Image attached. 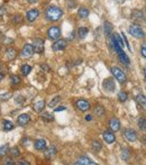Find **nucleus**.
<instances>
[{
    "label": "nucleus",
    "instance_id": "20",
    "mask_svg": "<svg viewBox=\"0 0 146 165\" xmlns=\"http://www.w3.org/2000/svg\"><path fill=\"white\" fill-rule=\"evenodd\" d=\"M104 26H105V33H106L107 36H111V35H113V30H114L113 25L110 24L109 21H106Z\"/></svg>",
    "mask_w": 146,
    "mask_h": 165
},
{
    "label": "nucleus",
    "instance_id": "42",
    "mask_svg": "<svg viewBox=\"0 0 146 165\" xmlns=\"http://www.w3.org/2000/svg\"><path fill=\"white\" fill-rule=\"evenodd\" d=\"M41 67H42V69H44L45 71H49V67L47 65H45V64H42V65H41Z\"/></svg>",
    "mask_w": 146,
    "mask_h": 165
},
{
    "label": "nucleus",
    "instance_id": "11",
    "mask_svg": "<svg viewBox=\"0 0 146 165\" xmlns=\"http://www.w3.org/2000/svg\"><path fill=\"white\" fill-rule=\"evenodd\" d=\"M38 15H40L38 10H37V9H32V10H29L27 14H26V19H27L28 21L33 23V21H35L37 19Z\"/></svg>",
    "mask_w": 146,
    "mask_h": 165
},
{
    "label": "nucleus",
    "instance_id": "40",
    "mask_svg": "<svg viewBox=\"0 0 146 165\" xmlns=\"http://www.w3.org/2000/svg\"><path fill=\"white\" fill-rule=\"evenodd\" d=\"M19 165H29V162H27V161H25V159H20L18 162Z\"/></svg>",
    "mask_w": 146,
    "mask_h": 165
},
{
    "label": "nucleus",
    "instance_id": "5",
    "mask_svg": "<svg viewBox=\"0 0 146 165\" xmlns=\"http://www.w3.org/2000/svg\"><path fill=\"white\" fill-rule=\"evenodd\" d=\"M34 48V52L35 53H38V54H42L43 51H44V41L41 38H36L34 39L33 44H32Z\"/></svg>",
    "mask_w": 146,
    "mask_h": 165
},
{
    "label": "nucleus",
    "instance_id": "29",
    "mask_svg": "<svg viewBox=\"0 0 146 165\" xmlns=\"http://www.w3.org/2000/svg\"><path fill=\"white\" fill-rule=\"evenodd\" d=\"M131 16L134 17V18H137V19H144V15H143V12L142 11H138V10H135L133 14H131Z\"/></svg>",
    "mask_w": 146,
    "mask_h": 165
},
{
    "label": "nucleus",
    "instance_id": "12",
    "mask_svg": "<svg viewBox=\"0 0 146 165\" xmlns=\"http://www.w3.org/2000/svg\"><path fill=\"white\" fill-rule=\"evenodd\" d=\"M109 126H110V129L114 132H118L119 129H120V123H119V120L117 118H111L109 121Z\"/></svg>",
    "mask_w": 146,
    "mask_h": 165
},
{
    "label": "nucleus",
    "instance_id": "47",
    "mask_svg": "<svg viewBox=\"0 0 146 165\" xmlns=\"http://www.w3.org/2000/svg\"><path fill=\"white\" fill-rule=\"evenodd\" d=\"M0 69H1V63H0Z\"/></svg>",
    "mask_w": 146,
    "mask_h": 165
},
{
    "label": "nucleus",
    "instance_id": "22",
    "mask_svg": "<svg viewBox=\"0 0 146 165\" xmlns=\"http://www.w3.org/2000/svg\"><path fill=\"white\" fill-rule=\"evenodd\" d=\"M89 33V29L85 27H80L79 29H78V36L80 37V38H84L87 35H88Z\"/></svg>",
    "mask_w": 146,
    "mask_h": 165
},
{
    "label": "nucleus",
    "instance_id": "28",
    "mask_svg": "<svg viewBox=\"0 0 146 165\" xmlns=\"http://www.w3.org/2000/svg\"><path fill=\"white\" fill-rule=\"evenodd\" d=\"M8 150H9V146L8 145H2V146L0 147V157L6 156L7 153H8Z\"/></svg>",
    "mask_w": 146,
    "mask_h": 165
},
{
    "label": "nucleus",
    "instance_id": "26",
    "mask_svg": "<svg viewBox=\"0 0 146 165\" xmlns=\"http://www.w3.org/2000/svg\"><path fill=\"white\" fill-rule=\"evenodd\" d=\"M20 71H21V73H23V75H25V76H26V75H28L29 73H31L32 67L29 65H27V64H25V65L21 66Z\"/></svg>",
    "mask_w": 146,
    "mask_h": 165
},
{
    "label": "nucleus",
    "instance_id": "14",
    "mask_svg": "<svg viewBox=\"0 0 146 165\" xmlns=\"http://www.w3.org/2000/svg\"><path fill=\"white\" fill-rule=\"evenodd\" d=\"M76 107L81 111H87L90 108V103L88 101H85V100H78L76 101Z\"/></svg>",
    "mask_w": 146,
    "mask_h": 165
},
{
    "label": "nucleus",
    "instance_id": "43",
    "mask_svg": "<svg viewBox=\"0 0 146 165\" xmlns=\"http://www.w3.org/2000/svg\"><path fill=\"white\" fill-rule=\"evenodd\" d=\"M91 119H92L91 116H89V115H88V116H85V120H87V121H90Z\"/></svg>",
    "mask_w": 146,
    "mask_h": 165
},
{
    "label": "nucleus",
    "instance_id": "1",
    "mask_svg": "<svg viewBox=\"0 0 146 165\" xmlns=\"http://www.w3.org/2000/svg\"><path fill=\"white\" fill-rule=\"evenodd\" d=\"M62 15H63V11H62V9L61 8H58V7H49L45 12L46 18L51 21L60 20Z\"/></svg>",
    "mask_w": 146,
    "mask_h": 165
},
{
    "label": "nucleus",
    "instance_id": "8",
    "mask_svg": "<svg viewBox=\"0 0 146 165\" xmlns=\"http://www.w3.org/2000/svg\"><path fill=\"white\" fill-rule=\"evenodd\" d=\"M67 41L65 39H56V42L53 44L52 48L53 51L58 52V51H62V50H64V48L67 47Z\"/></svg>",
    "mask_w": 146,
    "mask_h": 165
},
{
    "label": "nucleus",
    "instance_id": "39",
    "mask_svg": "<svg viewBox=\"0 0 146 165\" xmlns=\"http://www.w3.org/2000/svg\"><path fill=\"white\" fill-rule=\"evenodd\" d=\"M122 39L125 41V44H126V46H127V48L129 50V51H131V46H129V44H128V41H127V38H126V36L122 34Z\"/></svg>",
    "mask_w": 146,
    "mask_h": 165
},
{
    "label": "nucleus",
    "instance_id": "38",
    "mask_svg": "<svg viewBox=\"0 0 146 165\" xmlns=\"http://www.w3.org/2000/svg\"><path fill=\"white\" fill-rule=\"evenodd\" d=\"M3 164H8V165H14V161H12L11 158H6L5 159V162H3Z\"/></svg>",
    "mask_w": 146,
    "mask_h": 165
},
{
    "label": "nucleus",
    "instance_id": "44",
    "mask_svg": "<svg viewBox=\"0 0 146 165\" xmlns=\"http://www.w3.org/2000/svg\"><path fill=\"white\" fill-rule=\"evenodd\" d=\"M62 110H65V107H61V108H56L55 111H62Z\"/></svg>",
    "mask_w": 146,
    "mask_h": 165
},
{
    "label": "nucleus",
    "instance_id": "27",
    "mask_svg": "<svg viewBox=\"0 0 146 165\" xmlns=\"http://www.w3.org/2000/svg\"><path fill=\"white\" fill-rule=\"evenodd\" d=\"M92 148H93V150H96V152H100L101 148H102L101 143L99 141H92Z\"/></svg>",
    "mask_w": 146,
    "mask_h": 165
},
{
    "label": "nucleus",
    "instance_id": "34",
    "mask_svg": "<svg viewBox=\"0 0 146 165\" xmlns=\"http://www.w3.org/2000/svg\"><path fill=\"white\" fill-rule=\"evenodd\" d=\"M11 83L12 84H19L20 83V78L18 75H11Z\"/></svg>",
    "mask_w": 146,
    "mask_h": 165
},
{
    "label": "nucleus",
    "instance_id": "23",
    "mask_svg": "<svg viewBox=\"0 0 146 165\" xmlns=\"http://www.w3.org/2000/svg\"><path fill=\"white\" fill-rule=\"evenodd\" d=\"M137 102H138V105L142 107L143 109H145V106H146V100H145V97H144V94H138L136 98Z\"/></svg>",
    "mask_w": 146,
    "mask_h": 165
},
{
    "label": "nucleus",
    "instance_id": "18",
    "mask_svg": "<svg viewBox=\"0 0 146 165\" xmlns=\"http://www.w3.org/2000/svg\"><path fill=\"white\" fill-rule=\"evenodd\" d=\"M118 54V57H119V60H120V62L122 63H125L127 64V65H129V63H131V61H129V57L126 55V53L124 51H120L119 53H117Z\"/></svg>",
    "mask_w": 146,
    "mask_h": 165
},
{
    "label": "nucleus",
    "instance_id": "46",
    "mask_svg": "<svg viewBox=\"0 0 146 165\" xmlns=\"http://www.w3.org/2000/svg\"><path fill=\"white\" fill-rule=\"evenodd\" d=\"M2 79H3V75L0 73V82H1V80H2Z\"/></svg>",
    "mask_w": 146,
    "mask_h": 165
},
{
    "label": "nucleus",
    "instance_id": "3",
    "mask_svg": "<svg viewBox=\"0 0 146 165\" xmlns=\"http://www.w3.org/2000/svg\"><path fill=\"white\" fill-rule=\"evenodd\" d=\"M111 71H113V74L115 75V78L117 79L120 83L126 82V75H125V73H124V71H122V69H119L118 66H115V67L111 69Z\"/></svg>",
    "mask_w": 146,
    "mask_h": 165
},
{
    "label": "nucleus",
    "instance_id": "17",
    "mask_svg": "<svg viewBox=\"0 0 146 165\" xmlns=\"http://www.w3.org/2000/svg\"><path fill=\"white\" fill-rule=\"evenodd\" d=\"M55 154H56V148H55L54 146L49 147V148L44 152V155H45L46 158H52V157L55 156Z\"/></svg>",
    "mask_w": 146,
    "mask_h": 165
},
{
    "label": "nucleus",
    "instance_id": "25",
    "mask_svg": "<svg viewBox=\"0 0 146 165\" xmlns=\"http://www.w3.org/2000/svg\"><path fill=\"white\" fill-rule=\"evenodd\" d=\"M93 111H94V114L97 115L98 117H102V116L105 115V109L102 108L101 106H96Z\"/></svg>",
    "mask_w": 146,
    "mask_h": 165
},
{
    "label": "nucleus",
    "instance_id": "31",
    "mask_svg": "<svg viewBox=\"0 0 146 165\" xmlns=\"http://www.w3.org/2000/svg\"><path fill=\"white\" fill-rule=\"evenodd\" d=\"M12 128H14V124H12L11 121H5V123H3V129H5V130L8 132V130H11Z\"/></svg>",
    "mask_w": 146,
    "mask_h": 165
},
{
    "label": "nucleus",
    "instance_id": "7",
    "mask_svg": "<svg viewBox=\"0 0 146 165\" xmlns=\"http://www.w3.org/2000/svg\"><path fill=\"white\" fill-rule=\"evenodd\" d=\"M33 54H34L33 46H32V44H27V45L24 46L20 55H21V57H24V59H29Z\"/></svg>",
    "mask_w": 146,
    "mask_h": 165
},
{
    "label": "nucleus",
    "instance_id": "6",
    "mask_svg": "<svg viewBox=\"0 0 146 165\" xmlns=\"http://www.w3.org/2000/svg\"><path fill=\"white\" fill-rule=\"evenodd\" d=\"M102 87H104L105 90L109 91V92H113L116 89V83L113 79H106V80L102 82Z\"/></svg>",
    "mask_w": 146,
    "mask_h": 165
},
{
    "label": "nucleus",
    "instance_id": "4",
    "mask_svg": "<svg viewBox=\"0 0 146 165\" xmlns=\"http://www.w3.org/2000/svg\"><path fill=\"white\" fill-rule=\"evenodd\" d=\"M47 36H49V39H53V41H56V39L60 38L61 36V29L56 26L54 27H51L49 30H47Z\"/></svg>",
    "mask_w": 146,
    "mask_h": 165
},
{
    "label": "nucleus",
    "instance_id": "16",
    "mask_svg": "<svg viewBox=\"0 0 146 165\" xmlns=\"http://www.w3.org/2000/svg\"><path fill=\"white\" fill-rule=\"evenodd\" d=\"M34 146L37 150H44L46 148V141L45 139H37L34 143Z\"/></svg>",
    "mask_w": 146,
    "mask_h": 165
},
{
    "label": "nucleus",
    "instance_id": "32",
    "mask_svg": "<svg viewBox=\"0 0 146 165\" xmlns=\"http://www.w3.org/2000/svg\"><path fill=\"white\" fill-rule=\"evenodd\" d=\"M10 154H11L12 157H18L20 155V152H19V150L17 147H12L11 150H10Z\"/></svg>",
    "mask_w": 146,
    "mask_h": 165
},
{
    "label": "nucleus",
    "instance_id": "15",
    "mask_svg": "<svg viewBox=\"0 0 146 165\" xmlns=\"http://www.w3.org/2000/svg\"><path fill=\"white\" fill-rule=\"evenodd\" d=\"M76 165H94L96 163L93 162V161H91V159L89 158V157H80L78 161L75 162Z\"/></svg>",
    "mask_w": 146,
    "mask_h": 165
},
{
    "label": "nucleus",
    "instance_id": "2",
    "mask_svg": "<svg viewBox=\"0 0 146 165\" xmlns=\"http://www.w3.org/2000/svg\"><path fill=\"white\" fill-rule=\"evenodd\" d=\"M128 30H129V33H131V36L136 37V38H144V37H145L144 30L142 29L138 25H131Z\"/></svg>",
    "mask_w": 146,
    "mask_h": 165
},
{
    "label": "nucleus",
    "instance_id": "35",
    "mask_svg": "<svg viewBox=\"0 0 146 165\" xmlns=\"http://www.w3.org/2000/svg\"><path fill=\"white\" fill-rule=\"evenodd\" d=\"M60 100H61V98H60V97H55L54 99H53L52 101L49 103V107H51V108H52V107H54V106L56 105V103H58Z\"/></svg>",
    "mask_w": 146,
    "mask_h": 165
},
{
    "label": "nucleus",
    "instance_id": "10",
    "mask_svg": "<svg viewBox=\"0 0 146 165\" xmlns=\"http://www.w3.org/2000/svg\"><path fill=\"white\" fill-rule=\"evenodd\" d=\"M124 135L125 137L127 138L129 141H135L137 139V134L135 132L134 129H125V132H124Z\"/></svg>",
    "mask_w": 146,
    "mask_h": 165
},
{
    "label": "nucleus",
    "instance_id": "30",
    "mask_svg": "<svg viewBox=\"0 0 146 165\" xmlns=\"http://www.w3.org/2000/svg\"><path fill=\"white\" fill-rule=\"evenodd\" d=\"M42 119L44 120V121H52L53 116L51 114H49V112H44V114L42 115Z\"/></svg>",
    "mask_w": 146,
    "mask_h": 165
},
{
    "label": "nucleus",
    "instance_id": "36",
    "mask_svg": "<svg viewBox=\"0 0 146 165\" xmlns=\"http://www.w3.org/2000/svg\"><path fill=\"white\" fill-rule=\"evenodd\" d=\"M138 127H140V129L145 130V118H140V119L138 120Z\"/></svg>",
    "mask_w": 146,
    "mask_h": 165
},
{
    "label": "nucleus",
    "instance_id": "45",
    "mask_svg": "<svg viewBox=\"0 0 146 165\" xmlns=\"http://www.w3.org/2000/svg\"><path fill=\"white\" fill-rule=\"evenodd\" d=\"M27 1H28L29 3H35V2L37 1V0H27Z\"/></svg>",
    "mask_w": 146,
    "mask_h": 165
},
{
    "label": "nucleus",
    "instance_id": "9",
    "mask_svg": "<svg viewBox=\"0 0 146 165\" xmlns=\"http://www.w3.org/2000/svg\"><path fill=\"white\" fill-rule=\"evenodd\" d=\"M102 137H104V139L106 141V143H108V144H113L116 139L115 134H114L113 130H106V132H104Z\"/></svg>",
    "mask_w": 146,
    "mask_h": 165
},
{
    "label": "nucleus",
    "instance_id": "21",
    "mask_svg": "<svg viewBox=\"0 0 146 165\" xmlns=\"http://www.w3.org/2000/svg\"><path fill=\"white\" fill-rule=\"evenodd\" d=\"M44 108H45V102L44 101H38L34 105V110L36 112H42L44 110Z\"/></svg>",
    "mask_w": 146,
    "mask_h": 165
},
{
    "label": "nucleus",
    "instance_id": "37",
    "mask_svg": "<svg viewBox=\"0 0 146 165\" xmlns=\"http://www.w3.org/2000/svg\"><path fill=\"white\" fill-rule=\"evenodd\" d=\"M21 20H23V17H21L20 15H15V16H14V18H12V21H14V23H16V24L20 23Z\"/></svg>",
    "mask_w": 146,
    "mask_h": 165
},
{
    "label": "nucleus",
    "instance_id": "13",
    "mask_svg": "<svg viewBox=\"0 0 146 165\" xmlns=\"http://www.w3.org/2000/svg\"><path fill=\"white\" fill-rule=\"evenodd\" d=\"M29 120H31V118H29V116H28V115L23 114V115H20V116L18 117V120H17V123H18L19 126L24 127V126H26V125H27L28 123H29Z\"/></svg>",
    "mask_w": 146,
    "mask_h": 165
},
{
    "label": "nucleus",
    "instance_id": "24",
    "mask_svg": "<svg viewBox=\"0 0 146 165\" xmlns=\"http://www.w3.org/2000/svg\"><path fill=\"white\" fill-rule=\"evenodd\" d=\"M78 14H79V16L81 18H87L89 16V10H88V8H85V7H81Z\"/></svg>",
    "mask_w": 146,
    "mask_h": 165
},
{
    "label": "nucleus",
    "instance_id": "33",
    "mask_svg": "<svg viewBox=\"0 0 146 165\" xmlns=\"http://www.w3.org/2000/svg\"><path fill=\"white\" fill-rule=\"evenodd\" d=\"M118 98H119V100H120V101H122V102L126 101V100H127V93L124 92V91H122V92H119Z\"/></svg>",
    "mask_w": 146,
    "mask_h": 165
},
{
    "label": "nucleus",
    "instance_id": "19",
    "mask_svg": "<svg viewBox=\"0 0 146 165\" xmlns=\"http://www.w3.org/2000/svg\"><path fill=\"white\" fill-rule=\"evenodd\" d=\"M16 55H17V51H16L15 48L14 47H9V48H7V51H6V56L8 60H14L16 57Z\"/></svg>",
    "mask_w": 146,
    "mask_h": 165
},
{
    "label": "nucleus",
    "instance_id": "41",
    "mask_svg": "<svg viewBox=\"0 0 146 165\" xmlns=\"http://www.w3.org/2000/svg\"><path fill=\"white\" fill-rule=\"evenodd\" d=\"M140 53H142L143 57H146V47H145V45L142 47V50H140Z\"/></svg>",
    "mask_w": 146,
    "mask_h": 165
}]
</instances>
